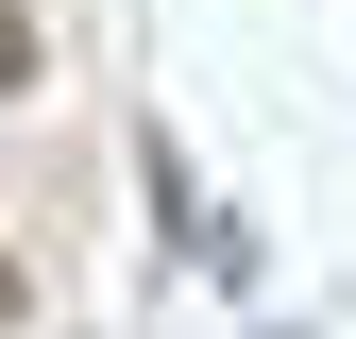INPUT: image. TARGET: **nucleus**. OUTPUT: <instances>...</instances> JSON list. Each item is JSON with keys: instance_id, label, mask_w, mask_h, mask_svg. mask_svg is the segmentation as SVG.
Masks as SVG:
<instances>
[{"instance_id": "1", "label": "nucleus", "mask_w": 356, "mask_h": 339, "mask_svg": "<svg viewBox=\"0 0 356 339\" xmlns=\"http://www.w3.org/2000/svg\"><path fill=\"white\" fill-rule=\"evenodd\" d=\"M17 85H34V17L0 0V102H17Z\"/></svg>"}, {"instance_id": "2", "label": "nucleus", "mask_w": 356, "mask_h": 339, "mask_svg": "<svg viewBox=\"0 0 356 339\" xmlns=\"http://www.w3.org/2000/svg\"><path fill=\"white\" fill-rule=\"evenodd\" d=\"M0 339H17V272H0Z\"/></svg>"}]
</instances>
